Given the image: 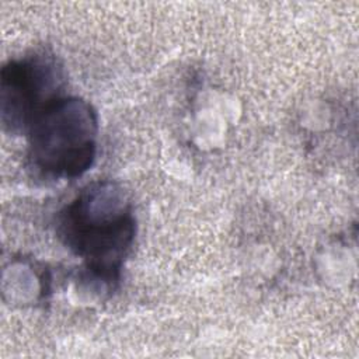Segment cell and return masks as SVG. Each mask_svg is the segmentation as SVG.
Returning a JSON list of instances; mask_svg holds the SVG:
<instances>
[{
    "label": "cell",
    "mask_w": 359,
    "mask_h": 359,
    "mask_svg": "<svg viewBox=\"0 0 359 359\" xmlns=\"http://www.w3.org/2000/svg\"><path fill=\"white\" fill-rule=\"evenodd\" d=\"M31 168L46 180H76L97 156L98 115L83 98L62 95L27 130Z\"/></svg>",
    "instance_id": "obj_2"
},
{
    "label": "cell",
    "mask_w": 359,
    "mask_h": 359,
    "mask_svg": "<svg viewBox=\"0 0 359 359\" xmlns=\"http://www.w3.org/2000/svg\"><path fill=\"white\" fill-rule=\"evenodd\" d=\"M57 234L83 261L87 279L111 292L135 243L133 205L118 182H91L59 212Z\"/></svg>",
    "instance_id": "obj_1"
},
{
    "label": "cell",
    "mask_w": 359,
    "mask_h": 359,
    "mask_svg": "<svg viewBox=\"0 0 359 359\" xmlns=\"http://www.w3.org/2000/svg\"><path fill=\"white\" fill-rule=\"evenodd\" d=\"M66 74L59 57L46 49L10 59L0 73V112L3 129L27 133L32 121L52 101L63 95Z\"/></svg>",
    "instance_id": "obj_3"
}]
</instances>
